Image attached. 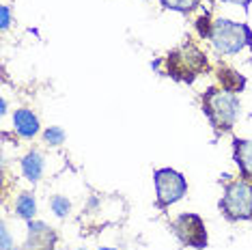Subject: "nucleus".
<instances>
[{
    "label": "nucleus",
    "mask_w": 252,
    "mask_h": 250,
    "mask_svg": "<svg viewBox=\"0 0 252 250\" xmlns=\"http://www.w3.org/2000/svg\"><path fill=\"white\" fill-rule=\"evenodd\" d=\"M162 4L166 9L173 11H181V13H188L198 4V0H162Z\"/></svg>",
    "instance_id": "nucleus-14"
},
{
    "label": "nucleus",
    "mask_w": 252,
    "mask_h": 250,
    "mask_svg": "<svg viewBox=\"0 0 252 250\" xmlns=\"http://www.w3.org/2000/svg\"><path fill=\"white\" fill-rule=\"evenodd\" d=\"M173 231L183 246L205 248L207 246V229L196 214H181L173 222Z\"/></svg>",
    "instance_id": "nucleus-6"
},
{
    "label": "nucleus",
    "mask_w": 252,
    "mask_h": 250,
    "mask_svg": "<svg viewBox=\"0 0 252 250\" xmlns=\"http://www.w3.org/2000/svg\"><path fill=\"white\" fill-rule=\"evenodd\" d=\"M0 106H2V108H0V112H2V115H4V112H7V101H0Z\"/></svg>",
    "instance_id": "nucleus-20"
},
{
    "label": "nucleus",
    "mask_w": 252,
    "mask_h": 250,
    "mask_svg": "<svg viewBox=\"0 0 252 250\" xmlns=\"http://www.w3.org/2000/svg\"><path fill=\"white\" fill-rule=\"evenodd\" d=\"M22 170H24V177L32 184H37L43 175V156L39 151H31L24 156L22 160Z\"/></svg>",
    "instance_id": "nucleus-11"
},
{
    "label": "nucleus",
    "mask_w": 252,
    "mask_h": 250,
    "mask_svg": "<svg viewBox=\"0 0 252 250\" xmlns=\"http://www.w3.org/2000/svg\"><path fill=\"white\" fill-rule=\"evenodd\" d=\"M218 80H220L222 89L228 91V93H239V91L246 87V78L239 76L237 71L231 69V67H226V65L218 67Z\"/></svg>",
    "instance_id": "nucleus-10"
},
{
    "label": "nucleus",
    "mask_w": 252,
    "mask_h": 250,
    "mask_svg": "<svg viewBox=\"0 0 252 250\" xmlns=\"http://www.w3.org/2000/svg\"><path fill=\"white\" fill-rule=\"evenodd\" d=\"M13 127L20 136L32 138V136L39 132V119H37V115H32L28 108H18L13 115Z\"/></svg>",
    "instance_id": "nucleus-8"
},
{
    "label": "nucleus",
    "mask_w": 252,
    "mask_h": 250,
    "mask_svg": "<svg viewBox=\"0 0 252 250\" xmlns=\"http://www.w3.org/2000/svg\"><path fill=\"white\" fill-rule=\"evenodd\" d=\"M50 207H52V212L59 216V218H65L67 214H69L71 209V203L67 196H61V194H54L52 198H50Z\"/></svg>",
    "instance_id": "nucleus-13"
},
{
    "label": "nucleus",
    "mask_w": 252,
    "mask_h": 250,
    "mask_svg": "<svg viewBox=\"0 0 252 250\" xmlns=\"http://www.w3.org/2000/svg\"><path fill=\"white\" fill-rule=\"evenodd\" d=\"M250 31L244 24H235L231 20H216L211 28V43L218 54H235L250 43Z\"/></svg>",
    "instance_id": "nucleus-3"
},
{
    "label": "nucleus",
    "mask_w": 252,
    "mask_h": 250,
    "mask_svg": "<svg viewBox=\"0 0 252 250\" xmlns=\"http://www.w3.org/2000/svg\"><path fill=\"white\" fill-rule=\"evenodd\" d=\"M80 250H84V248H80Z\"/></svg>",
    "instance_id": "nucleus-22"
},
{
    "label": "nucleus",
    "mask_w": 252,
    "mask_h": 250,
    "mask_svg": "<svg viewBox=\"0 0 252 250\" xmlns=\"http://www.w3.org/2000/svg\"><path fill=\"white\" fill-rule=\"evenodd\" d=\"M164 62H166V73L181 82H194L200 73H205L209 67L207 56L190 41H186L177 50H173V52L164 59Z\"/></svg>",
    "instance_id": "nucleus-1"
},
{
    "label": "nucleus",
    "mask_w": 252,
    "mask_h": 250,
    "mask_svg": "<svg viewBox=\"0 0 252 250\" xmlns=\"http://www.w3.org/2000/svg\"><path fill=\"white\" fill-rule=\"evenodd\" d=\"M235 162L246 179H252V140H235Z\"/></svg>",
    "instance_id": "nucleus-9"
},
{
    "label": "nucleus",
    "mask_w": 252,
    "mask_h": 250,
    "mask_svg": "<svg viewBox=\"0 0 252 250\" xmlns=\"http://www.w3.org/2000/svg\"><path fill=\"white\" fill-rule=\"evenodd\" d=\"M203 112L207 115L216 132H228L239 115V101L235 93L224 89H209L203 95Z\"/></svg>",
    "instance_id": "nucleus-2"
},
{
    "label": "nucleus",
    "mask_w": 252,
    "mask_h": 250,
    "mask_svg": "<svg viewBox=\"0 0 252 250\" xmlns=\"http://www.w3.org/2000/svg\"><path fill=\"white\" fill-rule=\"evenodd\" d=\"M211 28H214V22L209 20V13L205 11V13L196 20V31H198L200 37H211Z\"/></svg>",
    "instance_id": "nucleus-16"
},
{
    "label": "nucleus",
    "mask_w": 252,
    "mask_h": 250,
    "mask_svg": "<svg viewBox=\"0 0 252 250\" xmlns=\"http://www.w3.org/2000/svg\"><path fill=\"white\" fill-rule=\"evenodd\" d=\"M99 250H114V248H99Z\"/></svg>",
    "instance_id": "nucleus-21"
},
{
    "label": "nucleus",
    "mask_w": 252,
    "mask_h": 250,
    "mask_svg": "<svg viewBox=\"0 0 252 250\" xmlns=\"http://www.w3.org/2000/svg\"><path fill=\"white\" fill-rule=\"evenodd\" d=\"M224 2H233V4H244V7H246V4H248L250 0H224Z\"/></svg>",
    "instance_id": "nucleus-19"
},
{
    "label": "nucleus",
    "mask_w": 252,
    "mask_h": 250,
    "mask_svg": "<svg viewBox=\"0 0 252 250\" xmlns=\"http://www.w3.org/2000/svg\"><path fill=\"white\" fill-rule=\"evenodd\" d=\"M0 235H2V250H11V235L4 224H2V229H0Z\"/></svg>",
    "instance_id": "nucleus-18"
},
{
    "label": "nucleus",
    "mask_w": 252,
    "mask_h": 250,
    "mask_svg": "<svg viewBox=\"0 0 252 250\" xmlns=\"http://www.w3.org/2000/svg\"><path fill=\"white\" fill-rule=\"evenodd\" d=\"M56 231L45 222H28L26 250H54L56 246Z\"/></svg>",
    "instance_id": "nucleus-7"
},
{
    "label": "nucleus",
    "mask_w": 252,
    "mask_h": 250,
    "mask_svg": "<svg viewBox=\"0 0 252 250\" xmlns=\"http://www.w3.org/2000/svg\"><path fill=\"white\" fill-rule=\"evenodd\" d=\"M0 11H2V31H7L9 24H11V11H9L7 4H2V7H0Z\"/></svg>",
    "instance_id": "nucleus-17"
},
{
    "label": "nucleus",
    "mask_w": 252,
    "mask_h": 250,
    "mask_svg": "<svg viewBox=\"0 0 252 250\" xmlns=\"http://www.w3.org/2000/svg\"><path fill=\"white\" fill-rule=\"evenodd\" d=\"M15 214H18L20 218L28 220V222L35 218L37 203H35V196H32L31 192H22V194L18 196V201H15Z\"/></svg>",
    "instance_id": "nucleus-12"
},
{
    "label": "nucleus",
    "mask_w": 252,
    "mask_h": 250,
    "mask_svg": "<svg viewBox=\"0 0 252 250\" xmlns=\"http://www.w3.org/2000/svg\"><path fill=\"white\" fill-rule=\"evenodd\" d=\"M43 140L52 147H59L61 143H65V132H63L61 127H50V129H45Z\"/></svg>",
    "instance_id": "nucleus-15"
},
{
    "label": "nucleus",
    "mask_w": 252,
    "mask_h": 250,
    "mask_svg": "<svg viewBox=\"0 0 252 250\" xmlns=\"http://www.w3.org/2000/svg\"><path fill=\"white\" fill-rule=\"evenodd\" d=\"M220 209L228 220H250L252 218V186L248 181H231L224 188V198Z\"/></svg>",
    "instance_id": "nucleus-4"
},
{
    "label": "nucleus",
    "mask_w": 252,
    "mask_h": 250,
    "mask_svg": "<svg viewBox=\"0 0 252 250\" xmlns=\"http://www.w3.org/2000/svg\"><path fill=\"white\" fill-rule=\"evenodd\" d=\"M186 192H188V184L181 173H177L173 168L156 170V194L159 207H168L173 203L181 201Z\"/></svg>",
    "instance_id": "nucleus-5"
}]
</instances>
